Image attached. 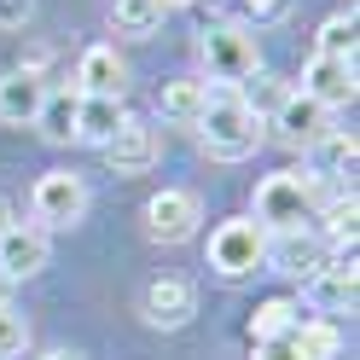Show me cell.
<instances>
[{
    "label": "cell",
    "mask_w": 360,
    "mask_h": 360,
    "mask_svg": "<svg viewBox=\"0 0 360 360\" xmlns=\"http://www.w3.org/2000/svg\"><path fill=\"white\" fill-rule=\"evenodd\" d=\"M198 134H204V151L221 157V163H238L267 140V122L262 110L244 99V94H210L204 117H198Z\"/></svg>",
    "instance_id": "cell-1"
},
{
    "label": "cell",
    "mask_w": 360,
    "mask_h": 360,
    "mask_svg": "<svg viewBox=\"0 0 360 360\" xmlns=\"http://www.w3.org/2000/svg\"><path fill=\"white\" fill-rule=\"evenodd\" d=\"M314 204H320V174H302V169L267 174L256 186V227L262 233H290V227L308 221Z\"/></svg>",
    "instance_id": "cell-2"
},
{
    "label": "cell",
    "mask_w": 360,
    "mask_h": 360,
    "mask_svg": "<svg viewBox=\"0 0 360 360\" xmlns=\"http://www.w3.org/2000/svg\"><path fill=\"white\" fill-rule=\"evenodd\" d=\"M267 256V233L256 227V221H221V227L210 233V267L221 279H244L256 274Z\"/></svg>",
    "instance_id": "cell-3"
},
{
    "label": "cell",
    "mask_w": 360,
    "mask_h": 360,
    "mask_svg": "<svg viewBox=\"0 0 360 360\" xmlns=\"http://www.w3.org/2000/svg\"><path fill=\"white\" fill-rule=\"evenodd\" d=\"M30 210H35V221H41V227L64 233V227H76V221L87 215V186H82L70 169H53V174H41V180H35Z\"/></svg>",
    "instance_id": "cell-4"
},
{
    "label": "cell",
    "mask_w": 360,
    "mask_h": 360,
    "mask_svg": "<svg viewBox=\"0 0 360 360\" xmlns=\"http://www.w3.org/2000/svg\"><path fill=\"white\" fill-rule=\"evenodd\" d=\"M204 64H210V76L215 82H250L262 70V58H256V35L250 30H238V24H215L204 35Z\"/></svg>",
    "instance_id": "cell-5"
},
{
    "label": "cell",
    "mask_w": 360,
    "mask_h": 360,
    "mask_svg": "<svg viewBox=\"0 0 360 360\" xmlns=\"http://www.w3.org/2000/svg\"><path fill=\"white\" fill-rule=\"evenodd\" d=\"M99 151H105L110 174H146V169H157V157H163V134L146 117H122V128L110 134Z\"/></svg>",
    "instance_id": "cell-6"
},
{
    "label": "cell",
    "mask_w": 360,
    "mask_h": 360,
    "mask_svg": "<svg viewBox=\"0 0 360 360\" xmlns=\"http://www.w3.org/2000/svg\"><path fill=\"white\" fill-rule=\"evenodd\" d=\"M198 221H204V204H198V192H186V186H163L146 204V233L157 244H186L198 233Z\"/></svg>",
    "instance_id": "cell-7"
},
{
    "label": "cell",
    "mask_w": 360,
    "mask_h": 360,
    "mask_svg": "<svg viewBox=\"0 0 360 360\" xmlns=\"http://www.w3.org/2000/svg\"><path fill=\"white\" fill-rule=\"evenodd\" d=\"M302 94L308 99H320L326 110L337 105H354V58H331V53H314L308 58V70H302Z\"/></svg>",
    "instance_id": "cell-8"
},
{
    "label": "cell",
    "mask_w": 360,
    "mask_h": 360,
    "mask_svg": "<svg viewBox=\"0 0 360 360\" xmlns=\"http://www.w3.org/2000/svg\"><path fill=\"white\" fill-rule=\"evenodd\" d=\"M140 314H146V326H157V331H180L198 314V297H192L186 279H151L146 297H140Z\"/></svg>",
    "instance_id": "cell-9"
},
{
    "label": "cell",
    "mask_w": 360,
    "mask_h": 360,
    "mask_svg": "<svg viewBox=\"0 0 360 360\" xmlns=\"http://www.w3.org/2000/svg\"><path fill=\"white\" fill-rule=\"evenodd\" d=\"M354 290H360V279H354V250H343L337 262H326L320 274H308V302H314V314H349V308H354Z\"/></svg>",
    "instance_id": "cell-10"
},
{
    "label": "cell",
    "mask_w": 360,
    "mask_h": 360,
    "mask_svg": "<svg viewBox=\"0 0 360 360\" xmlns=\"http://www.w3.org/2000/svg\"><path fill=\"white\" fill-rule=\"evenodd\" d=\"M47 233H41V227H18V221H12V227L6 233H0V279H35L41 274V267H47Z\"/></svg>",
    "instance_id": "cell-11"
},
{
    "label": "cell",
    "mask_w": 360,
    "mask_h": 360,
    "mask_svg": "<svg viewBox=\"0 0 360 360\" xmlns=\"http://www.w3.org/2000/svg\"><path fill=\"white\" fill-rule=\"evenodd\" d=\"M274 134H279L285 146L308 151V146L326 134V105H320V99H308V94H285L279 110H274Z\"/></svg>",
    "instance_id": "cell-12"
},
{
    "label": "cell",
    "mask_w": 360,
    "mask_h": 360,
    "mask_svg": "<svg viewBox=\"0 0 360 360\" xmlns=\"http://www.w3.org/2000/svg\"><path fill=\"white\" fill-rule=\"evenodd\" d=\"M262 262H274L279 274L308 279V274H320V267H326V238H320V233H302V227L274 233V244H267V256H262Z\"/></svg>",
    "instance_id": "cell-13"
},
{
    "label": "cell",
    "mask_w": 360,
    "mask_h": 360,
    "mask_svg": "<svg viewBox=\"0 0 360 360\" xmlns=\"http://www.w3.org/2000/svg\"><path fill=\"white\" fill-rule=\"evenodd\" d=\"M76 94H99V99H122L128 87V64L117 58V47H87L82 64H76Z\"/></svg>",
    "instance_id": "cell-14"
},
{
    "label": "cell",
    "mask_w": 360,
    "mask_h": 360,
    "mask_svg": "<svg viewBox=\"0 0 360 360\" xmlns=\"http://www.w3.org/2000/svg\"><path fill=\"white\" fill-rule=\"evenodd\" d=\"M41 99H47V82H41L35 70H12V76H0V122L30 128V122H35V110H41Z\"/></svg>",
    "instance_id": "cell-15"
},
{
    "label": "cell",
    "mask_w": 360,
    "mask_h": 360,
    "mask_svg": "<svg viewBox=\"0 0 360 360\" xmlns=\"http://www.w3.org/2000/svg\"><path fill=\"white\" fill-rule=\"evenodd\" d=\"M204 105H210V87L204 82H163V94H157V117L180 122V128H198Z\"/></svg>",
    "instance_id": "cell-16"
},
{
    "label": "cell",
    "mask_w": 360,
    "mask_h": 360,
    "mask_svg": "<svg viewBox=\"0 0 360 360\" xmlns=\"http://www.w3.org/2000/svg\"><path fill=\"white\" fill-rule=\"evenodd\" d=\"M76 105H82V94H70V87H58V94L41 99L35 128H41V140H47V146H70L76 140Z\"/></svg>",
    "instance_id": "cell-17"
},
{
    "label": "cell",
    "mask_w": 360,
    "mask_h": 360,
    "mask_svg": "<svg viewBox=\"0 0 360 360\" xmlns=\"http://www.w3.org/2000/svg\"><path fill=\"white\" fill-rule=\"evenodd\" d=\"M117 128H122V99L82 94V105H76V140H87V146H105Z\"/></svg>",
    "instance_id": "cell-18"
},
{
    "label": "cell",
    "mask_w": 360,
    "mask_h": 360,
    "mask_svg": "<svg viewBox=\"0 0 360 360\" xmlns=\"http://www.w3.org/2000/svg\"><path fill=\"white\" fill-rule=\"evenodd\" d=\"M163 18H169L163 0H117V6H110V24H117L122 35H134V41L157 35V30H163Z\"/></svg>",
    "instance_id": "cell-19"
},
{
    "label": "cell",
    "mask_w": 360,
    "mask_h": 360,
    "mask_svg": "<svg viewBox=\"0 0 360 360\" xmlns=\"http://www.w3.org/2000/svg\"><path fill=\"white\" fill-rule=\"evenodd\" d=\"M290 349H297L302 360H337L343 331H337L331 320H297V326H290Z\"/></svg>",
    "instance_id": "cell-20"
},
{
    "label": "cell",
    "mask_w": 360,
    "mask_h": 360,
    "mask_svg": "<svg viewBox=\"0 0 360 360\" xmlns=\"http://www.w3.org/2000/svg\"><path fill=\"white\" fill-rule=\"evenodd\" d=\"M297 320H302V308L290 302V297H267V302L250 314V337H256V343H279V337H290Z\"/></svg>",
    "instance_id": "cell-21"
},
{
    "label": "cell",
    "mask_w": 360,
    "mask_h": 360,
    "mask_svg": "<svg viewBox=\"0 0 360 360\" xmlns=\"http://www.w3.org/2000/svg\"><path fill=\"white\" fill-rule=\"evenodd\" d=\"M308 151H314V174H349V169H354V157H360L354 134H337V128H326Z\"/></svg>",
    "instance_id": "cell-22"
},
{
    "label": "cell",
    "mask_w": 360,
    "mask_h": 360,
    "mask_svg": "<svg viewBox=\"0 0 360 360\" xmlns=\"http://www.w3.org/2000/svg\"><path fill=\"white\" fill-rule=\"evenodd\" d=\"M320 53H331V58H354V6L320 24Z\"/></svg>",
    "instance_id": "cell-23"
},
{
    "label": "cell",
    "mask_w": 360,
    "mask_h": 360,
    "mask_svg": "<svg viewBox=\"0 0 360 360\" xmlns=\"http://www.w3.org/2000/svg\"><path fill=\"white\" fill-rule=\"evenodd\" d=\"M24 343H30V326H24V314H18L12 302H0V360L24 354Z\"/></svg>",
    "instance_id": "cell-24"
},
{
    "label": "cell",
    "mask_w": 360,
    "mask_h": 360,
    "mask_svg": "<svg viewBox=\"0 0 360 360\" xmlns=\"http://www.w3.org/2000/svg\"><path fill=\"white\" fill-rule=\"evenodd\" d=\"M354 215H360V204H354V192L349 198H337V204L326 210V233L343 244V250H354Z\"/></svg>",
    "instance_id": "cell-25"
},
{
    "label": "cell",
    "mask_w": 360,
    "mask_h": 360,
    "mask_svg": "<svg viewBox=\"0 0 360 360\" xmlns=\"http://www.w3.org/2000/svg\"><path fill=\"white\" fill-rule=\"evenodd\" d=\"M35 18V0H0V30H24Z\"/></svg>",
    "instance_id": "cell-26"
},
{
    "label": "cell",
    "mask_w": 360,
    "mask_h": 360,
    "mask_svg": "<svg viewBox=\"0 0 360 360\" xmlns=\"http://www.w3.org/2000/svg\"><path fill=\"white\" fill-rule=\"evenodd\" d=\"M256 360H302V354L290 349V337H279V343H256Z\"/></svg>",
    "instance_id": "cell-27"
},
{
    "label": "cell",
    "mask_w": 360,
    "mask_h": 360,
    "mask_svg": "<svg viewBox=\"0 0 360 360\" xmlns=\"http://www.w3.org/2000/svg\"><path fill=\"white\" fill-rule=\"evenodd\" d=\"M12 227V204H6V198H0V233H6Z\"/></svg>",
    "instance_id": "cell-28"
},
{
    "label": "cell",
    "mask_w": 360,
    "mask_h": 360,
    "mask_svg": "<svg viewBox=\"0 0 360 360\" xmlns=\"http://www.w3.org/2000/svg\"><path fill=\"white\" fill-rule=\"evenodd\" d=\"M279 6V0H250V12H274Z\"/></svg>",
    "instance_id": "cell-29"
},
{
    "label": "cell",
    "mask_w": 360,
    "mask_h": 360,
    "mask_svg": "<svg viewBox=\"0 0 360 360\" xmlns=\"http://www.w3.org/2000/svg\"><path fill=\"white\" fill-rule=\"evenodd\" d=\"M47 360H82V354H70V349H53V354H47Z\"/></svg>",
    "instance_id": "cell-30"
},
{
    "label": "cell",
    "mask_w": 360,
    "mask_h": 360,
    "mask_svg": "<svg viewBox=\"0 0 360 360\" xmlns=\"http://www.w3.org/2000/svg\"><path fill=\"white\" fill-rule=\"evenodd\" d=\"M6 285H12V279H0V302H6Z\"/></svg>",
    "instance_id": "cell-31"
}]
</instances>
